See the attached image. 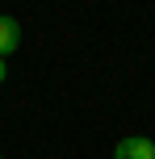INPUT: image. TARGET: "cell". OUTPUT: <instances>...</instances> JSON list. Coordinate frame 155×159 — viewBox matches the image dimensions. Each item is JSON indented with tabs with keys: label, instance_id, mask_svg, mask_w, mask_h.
<instances>
[{
	"label": "cell",
	"instance_id": "2",
	"mask_svg": "<svg viewBox=\"0 0 155 159\" xmlns=\"http://www.w3.org/2000/svg\"><path fill=\"white\" fill-rule=\"evenodd\" d=\"M17 46H21V25L13 17H0V59H8Z\"/></svg>",
	"mask_w": 155,
	"mask_h": 159
},
{
	"label": "cell",
	"instance_id": "4",
	"mask_svg": "<svg viewBox=\"0 0 155 159\" xmlns=\"http://www.w3.org/2000/svg\"><path fill=\"white\" fill-rule=\"evenodd\" d=\"M0 159H4V155H0Z\"/></svg>",
	"mask_w": 155,
	"mask_h": 159
},
{
	"label": "cell",
	"instance_id": "3",
	"mask_svg": "<svg viewBox=\"0 0 155 159\" xmlns=\"http://www.w3.org/2000/svg\"><path fill=\"white\" fill-rule=\"evenodd\" d=\"M4 75H8V63H4V59H0V84H4Z\"/></svg>",
	"mask_w": 155,
	"mask_h": 159
},
{
	"label": "cell",
	"instance_id": "1",
	"mask_svg": "<svg viewBox=\"0 0 155 159\" xmlns=\"http://www.w3.org/2000/svg\"><path fill=\"white\" fill-rule=\"evenodd\" d=\"M113 159H155V143L151 138H122L113 147Z\"/></svg>",
	"mask_w": 155,
	"mask_h": 159
}]
</instances>
